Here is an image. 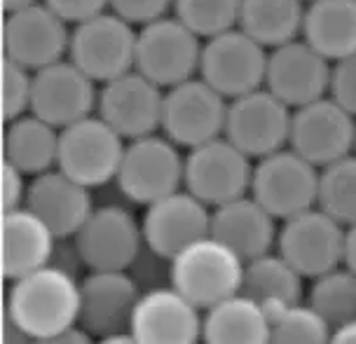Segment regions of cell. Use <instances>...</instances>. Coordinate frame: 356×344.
Instances as JSON below:
<instances>
[{
    "label": "cell",
    "instance_id": "6da1fadb",
    "mask_svg": "<svg viewBox=\"0 0 356 344\" xmlns=\"http://www.w3.org/2000/svg\"><path fill=\"white\" fill-rule=\"evenodd\" d=\"M5 318L35 340L80 326V281L54 263L15 279L8 288Z\"/></svg>",
    "mask_w": 356,
    "mask_h": 344
},
{
    "label": "cell",
    "instance_id": "7a4b0ae2",
    "mask_svg": "<svg viewBox=\"0 0 356 344\" xmlns=\"http://www.w3.org/2000/svg\"><path fill=\"white\" fill-rule=\"evenodd\" d=\"M246 263L227 244L207 234L169 260V284L200 309L241 293Z\"/></svg>",
    "mask_w": 356,
    "mask_h": 344
},
{
    "label": "cell",
    "instance_id": "3957f363",
    "mask_svg": "<svg viewBox=\"0 0 356 344\" xmlns=\"http://www.w3.org/2000/svg\"><path fill=\"white\" fill-rule=\"evenodd\" d=\"M181 150L162 131L127 143L115 178L124 199L136 206H150L186 186V157Z\"/></svg>",
    "mask_w": 356,
    "mask_h": 344
},
{
    "label": "cell",
    "instance_id": "277c9868",
    "mask_svg": "<svg viewBox=\"0 0 356 344\" xmlns=\"http://www.w3.org/2000/svg\"><path fill=\"white\" fill-rule=\"evenodd\" d=\"M138 28L127 19L106 10L75 24L68 44V59L99 85L115 80L136 68Z\"/></svg>",
    "mask_w": 356,
    "mask_h": 344
},
{
    "label": "cell",
    "instance_id": "5b68a950",
    "mask_svg": "<svg viewBox=\"0 0 356 344\" xmlns=\"http://www.w3.org/2000/svg\"><path fill=\"white\" fill-rule=\"evenodd\" d=\"M127 138L101 117L87 115L61 129L59 167L89 190L115 183L122 164Z\"/></svg>",
    "mask_w": 356,
    "mask_h": 344
},
{
    "label": "cell",
    "instance_id": "8992f818",
    "mask_svg": "<svg viewBox=\"0 0 356 344\" xmlns=\"http://www.w3.org/2000/svg\"><path fill=\"white\" fill-rule=\"evenodd\" d=\"M319 167L307 162L291 145L256 159L251 195L275 215L286 220L316 206L319 199Z\"/></svg>",
    "mask_w": 356,
    "mask_h": 344
},
{
    "label": "cell",
    "instance_id": "52a82bcc",
    "mask_svg": "<svg viewBox=\"0 0 356 344\" xmlns=\"http://www.w3.org/2000/svg\"><path fill=\"white\" fill-rule=\"evenodd\" d=\"M230 101L195 75L164 92L162 133L178 148L193 150L197 145L225 136V120Z\"/></svg>",
    "mask_w": 356,
    "mask_h": 344
},
{
    "label": "cell",
    "instance_id": "ba28073f",
    "mask_svg": "<svg viewBox=\"0 0 356 344\" xmlns=\"http://www.w3.org/2000/svg\"><path fill=\"white\" fill-rule=\"evenodd\" d=\"M202 47L204 40L176 15L155 19L138 28L136 71L169 89L200 75Z\"/></svg>",
    "mask_w": 356,
    "mask_h": 344
},
{
    "label": "cell",
    "instance_id": "9c48e42d",
    "mask_svg": "<svg viewBox=\"0 0 356 344\" xmlns=\"http://www.w3.org/2000/svg\"><path fill=\"white\" fill-rule=\"evenodd\" d=\"M267 59L270 49L237 26L204 40L200 78L232 101L265 87Z\"/></svg>",
    "mask_w": 356,
    "mask_h": 344
},
{
    "label": "cell",
    "instance_id": "30bf717a",
    "mask_svg": "<svg viewBox=\"0 0 356 344\" xmlns=\"http://www.w3.org/2000/svg\"><path fill=\"white\" fill-rule=\"evenodd\" d=\"M253 157L237 148L227 136L188 150L186 155V190L207 206H220L251 193Z\"/></svg>",
    "mask_w": 356,
    "mask_h": 344
},
{
    "label": "cell",
    "instance_id": "8fae6325",
    "mask_svg": "<svg viewBox=\"0 0 356 344\" xmlns=\"http://www.w3.org/2000/svg\"><path fill=\"white\" fill-rule=\"evenodd\" d=\"M347 227L328 215L323 208L312 206L282 220L277 251L302 274L307 281L321 277L345 263Z\"/></svg>",
    "mask_w": 356,
    "mask_h": 344
},
{
    "label": "cell",
    "instance_id": "7c38bea8",
    "mask_svg": "<svg viewBox=\"0 0 356 344\" xmlns=\"http://www.w3.org/2000/svg\"><path fill=\"white\" fill-rule=\"evenodd\" d=\"M75 253L92 270H129L145 246L143 225L127 206L104 204L75 234Z\"/></svg>",
    "mask_w": 356,
    "mask_h": 344
},
{
    "label": "cell",
    "instance_id": "4fadbf2b",
    "mask_svg": "<svg viewBox=\"0 0 356 344\" xmlns=\"http://www.w3.org/2000/svg\"><path fill=\"white\" fill-rule=\"evenodd\" d=\"M71 31L44 0L26 8L5 12L3 24V52L29 71H40L49 63L66 59Z\"/></svg>",
    "mask_w": 356,
    "mask_h": 344
},
{
    "label": "cell",
    "instance_id": "5bb4252c",
    "mask_svg": "<svg viewBox=\"0 0 356 344\" xmlns=\"http://www.w3.org/2000/svg\"><path fill=\"white\" fill-rule=\"evenodd\" d=\"M289 145L314 167L323 169L354 152L356 117L326 94L293 110Z\"/></svg>",
    "mask_w": 356,
    "mask_h": 344
},
{
    "label": "cell",
    "instance_id": "9a60e30c",
    "mask_svg": "<svg viewBox=\"0 0 356 344\" xmlns=\"http://www.w3.org/2000/svg\"><path fill=\"white\" fill-rule=\"evenodd\" d=\"M293 108L286 106L267 87L237 97L227 106L225 136L249 157L260 159L291 141Z\"/></svg>",
    "mask_w": 356,
    "mask_h": 344
},
{
    "label": "cell",
    "instance_id": "2e32d148",
    "mask_svg": "<svg viewBox=\"0 0 356 344\" xmlns=\"http://www.w3.org/2000/svg\"><path fill=\"white\" fill-rule=\"evenodd\" d=\"M99 82H94L71 59H59L33 71V99L31 113L54 124L56 129L78 122L97 113Z\"/></svg>",
    "mask_w": 356,
    "mask_h": 344
},
{
    "label": "cell",
    "instance_id": "e0dca14e",
    "mask_svg": "<svg viewBox=\"0 0 356 344\" xmlns=\"http://www.w3.org/2000/svg\"><path fill=\"white\" fill-rule=\"evenodd\" d=\"M164 92L167 89L134 68L101 85L97 113L127 141H134L162 129Z\"/></svg>",
    "mask_w": 356,
    "mask_h": 344
},
{
    "label": "cell",
    "instance_id": "ac0fdd59",
    "mask_svg": "<svg viewBox=\"0 0 356 344\" xmlns=\"http://www.w3.org/2000/svg\"><path fill=\"white\" fill-rule=\"evenodd\" d=\"M202 326L204 309L169 284L141 293L129 333L138 344H202Z\"/></svg>",
    "mask_w": 356,
    "mask_h": 344
},
{
    "label": "cell",
    "instance_id": "d6986e66",
    "mask_svg": "<svg viewBox=\"0 0 356 344\" xmlns=\"http://www.w3.org/2000/svg\"><path fill=\"white\" fill-rule=\"evenodd\" d=\"M141 225L145 246L169 263L183 248L211 234V206L181 188L145 206Z\"/></svg>",
    "mask_w": 356,
    "mask_h": 344
},
{
    "label": "cell",
    "instance_id": "ffe728a7",
    "mask_svg": "<svg viewBox=\"0 0 356 344\" xmlns=\"http://www.w3.org/2000/svg\"><path fill=\"white\" fill-rule=\"evenodd\" d=\"M330 73H333V61H328L300 35L270 49L265 87L296 110L326 97L330 89Z\"/></svg>",
    "mask_w": 356,
    "mask_h": 344
},
{
    "label": "cell",
    "instance_id": "44dd1931",
    "mask_svg": "<svg viewBox=\"0 0 356 344\" xmlns=\"http://www.w3.org/2000/svg\"><path fill=\"white\" fill-rule=\"evenodd\" d=\"M141 288L129 270H92L80 281V326L89 335L129 333Z\"/></svg>",
    "mask_w": 356,
    "mask_h": 344
},
{
    "label": "cell",
    "instance_id": "7402d4cb",
    "mask_svg": "<svg viewBox=\"0 0 356 344\" xmlns=\"http://www.w3.org/2000/svg\"><path fill=\"white\" fill-rule=\"evenodd\" d=\"M26 206L40 215L59 239L75 237L97 208L92 190L59 167L33 176L29 186Z\"/></svg>",
    "mask_w": 356,
    "mask_h": 344
},
{
    "label": "cell",
    "instance_id": "603a6c76",
    "mask_svg": "<svg viewBox=\"0 0 356 344\" xmlns=\"http://www.w3.org/2000/svg\"><path fill=\"white\" fill-rule=\"evenodd\" d=\"M211 234L249 263L277 246V218L251 193L211 208Z\"/></svg>",
    "mask_w": 356,
    "mask_h": 344
},
{
    "label": "cell",
    "instance_id": "cb8c5ba5",
    "mask_svg": "<svg viewBox=\"0 0 356 344\" xmlns=\"http://www.w3.org/2000/svg\"><path fill=\"white\" fill-rule=\"evenodd\" d=\"M56 234L29 206L3 215V274L8 281L22 279L52 263Z\"/></svg>",
    "mask_w": 356,
    "mask_h": 344
},
{
    "label": "cell",
    "instance_id": "d4e9b609",
    "mask_svg": "<svg viewBox=\"0 0 356 344\" xmlns=\"http://www.w3.org/2000/svg\"><path fill=\"white\" fill-rule=\"evenodd\" d=\"M272 314L246 293L204 309L202 344H270Z\"/></svg>",
    "mask_w": 356,
    "mask_h": 344
},
{
    "label": "cell",
    "instance_id": "484cf974",
    "mask_svg": "<svg viewBox=\"0 0 356 344\" xmlns=\"http://www.w3.org/2000/svg\"><path fill=\"white\" fill-rule=\"evenodd\" d=\"M61 129L44 122L35 113L8 120L5 129V162L15 164L26 176H40L59 164Z\"/></svg>",
    "mask_w": 356,
    "mask_h": 344
},
{
    "label": "cell",
    "instance_id": "4316f807",
    "mask_svg": "<svg viewBox=\"0 0 356 344\" xmlns=\"http://www.w3.org/2000/svg\"><path fill=\"white\" fill-rule=\"evenodd\" d=\"M302 38L333 63L356 54V0L307 3Z\"/></svg>",
    "mask_w": 356,
    "mask_h": 344
},
{
    "label": "cell",
    "instance_id": "83f0119b",
    "mask_svg": "<svg viewBox=\"0 0 356 344\" xmlns=\"http://www.w3.org/2000/svg\"><path fill=\"white\" fill-rule=\"evenodd\" d=\"M305 281L307 279L282 253L270 251L265 256L253 258L246 263L241 293H246L249 297L260 302L275 316L277 311L302 302Z\"/></svg>",
    "mask_w": 356,
    "mask_h": 344
},
{
    "label": "cell",
    "instance_id": "f1b7e54d",
    "mask_svg": "<svg viewBox=\"0 0 356 344\" xmlns=\"http://www.w3.org/2000/svg\"><path fill=\"white\" fill-rule=\"evenodd\" d=\"M305 0H241L239 28L275 49L302 35Z\"/></svg>",
    "mask_w": 356,
    "mask_h": 344
},
{
    "label": "cell",
    "instance_id": "f546056e",
    "mask_svg": "<svg viewBox=\"0 0 356 344\" xmlns=\"http://www.w3.org/2000/svg\"><path fill=\"white\" fill-rule=\"evenodd\" d=\"M307 304L333 328L356 321V272L342 263L312 279Z\"/></svg>",
    "mask_w": 356,
    "mask_h": 344
},
{
    "label": "cell",
    "instance_id": "4dcf8cb0",
    "mask_svg": "<svg viewBox=\"0 0 356 344\" xmlns=\"http://www.w3.org/2000/svg\"><path fill=\"white\" fill-rule=\"evenodd\" d=\"M316 206L345 227L356 222V152L319 171Z\"/></svg>",
    "mask_w": 356,
    "mask_h": 344
},
{
    "label": "cell",
    "instance_id": "1f68e13d",
    "mask_svg": "<svg viewBox=\"0 0 356 344\" xmlns=\"http://www.w3.org/2000/svg\"><path fill=\"white\" fill-rule=\"evenodd\" d=\"M333 326L307 302H298L272 316L270 344H330Z\"/></svg>",
    "mask_w": 356,
    "mask_h": 344
},
{
    "label": "cell",
    "instance_id": "d6a6232c",
    "mask_svg": "<svg viewBox=\"0 0 356 344\" xmlns=\"http://www.w3.org/2000/svg\"><path fill=\"white\" fill-rule=\"evenodd\" d=\"M241 0H174V15L202 40L239 26Z\"/></svg>",
    "mask_w": 356,
    "mask_h": 344
},
{
    "label": "cell",
    "instance_id": "836d02e7",
    "mask_svg": "<svg viewBox=\"0 0 356 344\" xmlns=\"http://www.w3.org/2000/svg\"><path fill=\"white\" fill-rule=\"evenodd\" d=\"M31 99H33V71L26 66L3 59V113L5 122L31 113Z\"/></svg>",
    "mask_w": 356,
    "mask_h": 344
},
{
    "label": "cell",
    "instance_id": "e575fe53",
    "mask_svg": "<svg viewBox=\"0 0 356 344\" xmlns=\"http://www.w3.org/2000/svg\"><path fill=\"white\" fill-rule=\"evenodd\" d=\"M111 10L136 28L174 15V0H111Z\"/></svg>",
    "mask_w": 356,
    "mask_h": 344
},
{
    "label": "cell",
    "instance_id": "d590c367",
    "mask_svg": "<svg viewBox=\"0 0 356 344\" xmlns=\"http://www.w3.org/2000/svg\"><path fill=\"white\" fill-rule=\"evenodd\" d=\"M328 94L356 117V54L333 63Z\"/></svg>",
    "mask_w": 356,
    "mask_h": 344
},
{
    "label": "cell",
    "instance_id": "8d00e7d4",
    "mask_svg": "<svg viewBox=\"0 0 356 344\" xmlns=\"http://www.w3.org/2000/svg\"><path fill=\"white\" fill-rule=\"evenodd\" d=\"M61 19L68 24H80L85 19H92L101 12L111 10V0H44Z\"/></svg>",
    "mask_w": 356,
    "mask_h": 344
},
{
    "label": "cell",
    "instance_id": "74e56055",
    "mask_svg": "<svg viewBox=\"0 0 356 344\" xmlns=\"http://www.w3.org/2000/svg\"><path fill=\"white\" fill-rule=\"evenodd\" d=\"M29 186L26 174L22 169H17L15 164L3 162V208L12 211V208L26 206L29 197Z\"/></svg>",
    "mask_w": 356,
    "mask_h": 344
},
{
    "label": "cell",
    "instance_id": "f35d334b",
    "mask_svg": "<svg viewBox=\"0 0 356 344\" xmlns=\"http://www.w3.org/2000/svg\"><path fill=\"white\" fill-rule=\"evenodd\" d=\"M35 344H97V337L89 335L82 326H75L63 330V333L40 337V340H35Z\"/></svg>",
    "mask_w": 356,
    "mask_h": 344
},
{
    "label": "cell",
    "instance_id": "ab89813d",
    "mask_svg": "<svg viewBox=\"0 0 356 344\" xmlns=\"http://www.w3.org/2000/svg\"><path fill=\"white\" fill-rule=\"evenodd\" d=\"M3 344H35V337H31L26 330H22L17 323H12L10 318H5Z\"/></svg>",
    "mask_w": 356,
    "mask_h": 344
},
{
    "label": "cell",
    "instance_id": "60d3db41",
    "mask_svg": "<svg viewBox=\"0 0 356 344\" xmlns=\"http://www.w3.org/2000/svg\"><path fill=\"white\" fill-rule=\"evenodd\" d=\"M330 344H356V321L333 328Z\"/></svg>",
    "mask_w": 356,
    "mask_h": 344
},
{
    "label": "cell",
    "instance_id": "b9f144b4",
    "mask_svg": "<svg viewBox=\"0 0 356 344\" xmlns=\"http://www.w3.org/2000/svg\"><path fill=\"white\" fill-rule=\"evenodd\" d=\"M345 265L356 272V222L347 227L345 234Z\"/></svg>",
    "mask_w": 356,
    "mask_h": 344
},
{
    "label": "cell",
    "instance_id": "7bdbcfd3",
    "mask_svg": "<svg viewBox=\"0 0 356 344\" xmlns=\"http://www.w3.org/2000/svg\"><path fill=\"white\" fill-rule=\"evenodd\" d=\"M97 344H138L136 337L131 333H118V335H108V337H99Z\"/></svg>",
    "mask_w": 356,
    "mask_h": 344
},
{
    "label": "cell",
    "instance_id": "ee69618b",
    "mask_svg": "<svg viewBox=\"0 0 356 344\" xmlns=\"http://www.w3.org/2000/svg\"><path fill=\"white\" fill-rule=\"evenodd\" d=\"M33 3H40V0H3L5 12H10V10H19V8H26V5H33Z\"/></svg>",
    "mask_w": 356,
    "mask_h": 344
},
{
    "label": "cell",
    "instance_id": "f6af8a7d",
    "mask_svg": "<svg viewBox=\"0 0 356 344\" xmlns=\"http://www.w3.org/2000/svg\"><path fill=\"white\" fill-rule=\"evenodd\" d=\"M305 3H312V0H305Z\"/></svg>",
    "mask_w": 356,
    "mask_h": 344
},
{
    "label": "cell",
    "instance_id": "bcb514c9",
    "mask_svg": "<svg viewBox=\"0 0 356 344\" xmlns=\"http://www.w3.org/2000/svg\"><path fill=\"white\" fill-rule=\"evenodd\" d=\"M354 152H356V148H354Z\"/></svg>",
    "mask_w": 356,
    "mask_h": 344
}]
</instances>
